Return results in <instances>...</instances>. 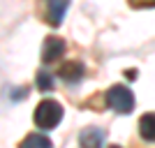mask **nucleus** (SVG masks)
Here are the masks:
<instances>
[{
	"mask_svg": "<svg viewBox=\"0 0 155 148\" xmlns=\"http://www.w3.org/2000/svg\"><path fill=\"white\" fill-rule=\"evenodd\" d=\"M35 125L39 130H53L58 127L60 120H63V107L56 100H42L35 109V116H32Z\"/></svg>",
	"mask_w": 155,
	"mask_h": 148,
	"instance_id": "obj_1",
	"label": "nucleus"
},
{
	"mask_svg": "<svg viewBox=\"0 0 155 148\" xmlns=\"http://www.w3.org/2000/svg\"><path fill=\"white\" fill-rule=\"evenodd\" d=\"M107 104H109L116 113L127 116V113H132V109H134V95H132V90H130L127 86L116 84V86H111V88L107 90Z\"/></svg>",
	"mask_w": 155,
	"mask_h": 148,
	"instance_id": "obj_2",
	"label": "nucleus"
},
{
	"mask_svg": "<svg viewBox=\"0 0 155 148\" xmlns=\"http://www.w3.org/2000/svg\"><path fill=\"white\" fill-rule=\"evenodd\" d=\"M67 7H70V0H46V21L53 28H58L67 14Z\"/></svg>",
	"mask_w": 155,
	"mask_h": 148,
	"instance_id": "obj_3",
	"label": "nucleus"
},
{
	"mask_svg": "<svg viewBox=\"0 0 155 148\" xmlns=\"http://www.w3.org/2000/svg\"><path fill=\"white\" fill-rule=\"evenodd\" d=\"M65 53V42L56 35L44 39V44H42V60L44 63H53V60H58L60 56Z\"/></svg>",
	"mask_w": 155,
	"mask_h": 148,
	"instance_id": "obj_4",
	"label": "nucleus"
},
{
	"mask_svg": "<svg viewBox=\"0 0 155 148\" xmlns=\"http://www.w3.org/2000/svg\"><path fill=\"white\" fill-rule=\"evenodd\" d=\"M84 74H86V67L79 60H67L60 67V79H63L65 84H79L84 79Z\"/></svg>",
	"mask_w": 155,
	"mask_h": 148,
	"instance_id": "obj_5",
	"label": "nucleus"
},
{
	"mask_svg": "<svg viewBox=\"0 0 155 148\" xmlns=\"http://www.w3.org/2000/svg\"><path fill=\"white\" fill-rule=\"evenodd\" d=\"M79 141L81 146H88V148H97V146H104L107 141V132L102 127H86L81 134H79Z\"/></svg>",
	"mask_w": 155,
	"mask_h": 148,
	"instance_id": "obj_6",
	"label": "nucleus"
},
{
	"mask_svg": "<svg viewBox=\"0 0 155 148\" xmlns=\"http://www.w3.org/2000/svg\"><path fill=\"white\" fill-rule=\"evenodd\" d=\"M139 134L143 141H155V113H143L139 120Z\"/></svg>",
	"mask_w": 155,
	"mask_h": 148,
	"instance_id": "obj_7",
	"label": "nucleus"
},
{
	"mask_svg": "<svg viewBox=\"0 0 155 148\" xmlns=\"http://www.w3.org/2000/svg\"><path fill=\"white\" fill-rule=\"evenodd\" d=\"M21 146H32V148H49V146H53L51 143V139L46 134H28L26 139H23V143Z\"/></svg>",
	"mask_w": 155,
	"mask_h": 148,
	"instance_id": "obj_8",
	"label": "nucleus"
},
{
	"mask_svg": "<svg viewBox=\"0 0 155 148\" xmlns=\"http://www.w3.org/2000/svg\"><path fill=\"white\" fill-rule=\"evenodd\" d=\"M37 88L39 90H51L53 88V77L46 70H39L37 72Z\"/></svg>",
	"mask_w": 155,
	"mask_h": 148,
	"instance_id": "obj_9",
	"label": "nucleus"
},
{
	"mask_svg": "<svg viewBox=\"0 0 155 148\" xmlns=\"http://www.w3.org/2000/svg\"><path fill=\"white\" fill-rule=\"evenodd\" d=\"M130 7L134 9H146V7H155V0H127Z\"/></svg>",
	"mask_w": 155,
	"mask_h": 148,
	"instance_id": "obj_10",
	"label": "nucleus"
}]
</instances>
